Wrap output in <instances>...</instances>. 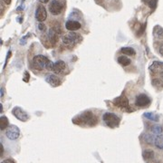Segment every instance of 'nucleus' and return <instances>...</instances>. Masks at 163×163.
<instances>
[{"label":"nucleus","mask_w":163,"mask_h":163,"mask_svg":"<svg viewBox=\"0 0 163 163\" xmlns=\"http://www.w3.org/2000/svg\"><path fill=\"white\" fill-rule=\"evenodd\" d=\"M73 122L75 124H83V125H90L94 126L97 123V117L92 112H85L81 115L73 119Z\"/></svg>","instance_id":"nucleus-1"},{"label":"nucleus","mask_w":163,"mask_h":163,"mask_svg":"<svg viewBox=\"0 0 163 163\" xmlns=\"http://www.w3.org/2000/svg\"><path fill=\"white\" fill-rule=\"evenodd\" d=\"M103 120L106 123V125L110 128L118 127L121 121V119L112 112H105L103 116Z\"/></svg>","instance_id":"nucleus-2"},{"label":"nucleus","mask_w":163,"mask_h":163,"mask_svg":"<svg viewBox=\"0 0 163 163\" xmlns=\"http://www.w3.org/2000/svg\"><path fill=\"white\" fill-rule=\"evenodd\" d=\"M49 63H50V61L48 60V58L42 54L36 55L34 57V59H33V65H34L35 68H36L38 70L46 69Z\"/></svg>","instance_id":"nucleus-3"},{"label":"nucleus","mask_w":163,"mask_h":163,"mask_svg":"<svg viewBox=\"0 0 163 163\" xmlns=\"http://www.w3.org/2000/svg\"><path fill=\"white\" fill-rule=\"evenodd\" d=\"M113 104L121 109L122 111H126V112H132V108H130L129 106V100H128V98L125 96V95H121V96H119L117 98H115V99L113 100Z\"/></svg>","instance_id":"nucleus-4"},{"label":"nucleus","mask_w":163,"mask_h":163,"mask_svg":"<svg viewBox=\"0 0 163 163\" xmlns=\"http://www.w3.org/2000/svg\"><path fill=\"white\" fill-rule=\"evenodd\" d=\"M82 40V36L76 33H69V34L65 35L63 37V44L65 45H75L77 44L78 42H80Z\"/></svg>","instance_id":"nucleus-5"},{"label":"nucleus","mask_w":163,"mask_h":163,"mask_svg":"<svg viewBox=\"0 0 163 163\" xmlns=\"http://www.w3.org/2000/svg\"><path fill=\"white\" fill-rule=\"evenodd\" d=\"M5 133H6V136L7 139L11 140V141H15L20 135V130L16 125H11L6 130Z\"/></svg>","instance_id":"nucleus-6"},{"label":"nucleus","mask_w":163,"mask_h":163,"mask_svg":"<svg viewBox=\"0 0 163 163\" xmlns=\"http://www.w3.org/2000/svg\"><path fill=\"white\" fill-rule=\"evenodd\" d=\"M63 6L62 5L61 2H59L58 0H53L49 5V11L52 15L54 16H58L61 14L63 11Z\"/></svg>","instance_id":"nucleus-7"},{"label":"nucleus","mask_w":163,"mask_h":163,"mask_svg":"<svg viewBox=\"0 0 163 163\" xmlns=\"http://www.w3.org/2000/svg\"><path fill=\"white\" fill-rule=\"evenodd\" d=\"M12 113L13 115L19 121H26L28 119H29V115L23 110L21 109L20 107H16L13 109L12 111Z\"/></svg>","instance_id":"nucleus-8"},{"label":"nucleus","mask_w":163,"mask_h":163,"mask_svg":"<svg viewBox=\"0 0 163 163\" xmlns=\"http://www.w3.org/2000/svg\"><path fill=\"white\" fill-rule=\"evenodd\" d=\"M150 103V99L146 94L141 93L136 97L135 104L139 107H146V106H149Z\"/></svg>","instance_id":"nucleus-9"},{"label":"nucleus","mask_w":163,"mask_h":163,"mask_svg":"<svg viewBox=\"0 0 163 163\" xmlns=\"http://www.w3.org/2000/svg\"><path fill=\"white\" fill-rule=\"evenodd\" d=\"M150 71L154 74H163V62L155 61L150 65Z\"/></svg>","instance_id":"nucleus-10"},{"label":"nucleus","mask_w":163,"mask_h":163,"mask_svg":"<svg viewBox=\"0 0 163 163\" xmlns=\"http://www.w3.org/2000/svg\"><path fill=\"white\" fill-rule=\"evenodd\" d=\"M47 17V13H46V10L44 6H39L36 9V18L37 21L39 22H43L46 19Z\"/></svg>","instance_id":"nucleus-11"},{"label":"nucleus","mask_w":163,"mask_h":163,"mask_svg":"<svg viewBox=\"0 0 163 163\" xmlns=\"http://www.w3.org/2000/svg\"><path fill=\"white\" fill-rule=\"evenodd\" d=\"M45 81H46L51 86H53V87H57V86H59V85L61 84L60 79H59L57 76L54 75V74H49V75H47V76L45 77Z\"/></svg>","instance_id":"nucleus-12"},{"label":"nucleus","mask_w":163,"mask_h":163,"mask_svg":"<svg viewBox=\"0 0 163 163\" xmlns=\"http://www.w3.org/2000/svg\"><path fill=\"white\" fill-rule=\"evenodd\" d=\"M65 27H66V29L69 31H76V30L81 28V24L77 21L70 20V21L66 22V24H65Z\"/></svg>","instance_id":"nucleus-13"},{"label":"nucleus","mask_w":163,"mask_h":163,"mask_svg":"<svg viewBox=\"0 0 163 163\" xmlns=\"http://www.w3.org/2000/svg\"><path fill=\"white\" fill-rule=\"evenodd\" d=\"M64 68H65V63H64L63 61H57V62L54 63L53 72H54L55 74H59V73H61Z\"/></svg>","instance_id":"nucleus-14"},{"label":"nucleus","mask_w":163,"mask_h":163,"mask_svg":"<svg viewBox=\"0 0 163 163\" xmlns=\"http://www.w3.org/2000/svg\"><path fill=\"white\" fill-rule=\"evenodd\" d=\"M153 35L156 38L162 39L163 38V28L159 25H156L153 30Z\"/></svg>","instance_id":"nucleus-15"},{"label":"nucleus","mask_w":163,"mask_h":163,"mask_svg":"<svg viewBox=\"0 0 163 163\" xmlns=\"http://www.w3.org/2000/svg\"><path fill=\"white\" fill-rule=\"evenodd\" d=\"M142 157L145 160H151L154 158V151L152 150H145L142 152Z\"/></svg>","instance_id":"nucleus-16"},{"label":"nucleus","mask_w":163,"mask_h":163,"mask_svg":"<svg viewBox=\"0 0 163 163\" xmlns=\"http://www.w3.org/2000/svg\"><path fill=\"white\" fill-rule=\"evenodd\" d=\"M48 37L53 45H54L57 41V32L54 29H50L48 33Z\"/></svg>","instance_id":"nucleus-17"},{"label":"nucleus","mask_w":163,"mask_h":163,"mask_svg":"<svg viewBox=\"0 0 163 163\" xmlns=\"http://www.w3.org/2000/svg\"><path fill=\"white\" fill-rule=\"evenodd\" d=\"M154 145L159 149V150H163V135H158L155 138V141H154Z\"/></svg>","instance_id":"nucleus-18"},{"label":"nucleus","mask_w":163,"mask_h":163,"mask_svg":"<svg viewBox=\"0 0 163 163\" xmlns=\"http://www.w3.org/2000/svg\"><path fill=\"white\" fill-rule=\"evenodd\" d=\"M9 121H8V119L6 117V116H2L1 119H0V128L1 130H7L9 126Z\"/></svg>","instance_id":"nucleus-19"},{"label":"nucleus","mask_w":163,"mask_h":163,"mask_svg":"<svg viewBox=\"0 0 163 163\" xmlns=\"http://www.w3.org/2000/svg\"><path fill=\"white\" fill-rule=\"evenodd\" d=\"M118 63L120 64H121L122 66H128V65L130 63V60L128 57H126L125 55H122L118 58Z\"/></svg>","instance_id":"nucleus-20"},{"label":"nucleus","mask_w":163,"mask_h":163,"mask_svg":"<svg viewBox=\"0 0 163 163\" xmlns=\"http://www.w3.org/2000/svg\"><path fill=\"white\" fill-rule=\"evenodd\" d=\"M144 117L149 119V120H150V121H156V122L159 121V115H157V114H155L153 112H145L144 113Z\"/></svg>","instance_id":"nucleus-21"},{"label":"nucleus","mask_w":163,"mask_h":163,"mask_svg":"<svg viewBox=\"0 0 163 163\" xmlns=\"http://www.w3.org/2000/svg\"><path fill=\"white\" fill-rule=\"evenodd\" d=\"M155 138H154V136L152 134H150V133H147V134L143 135V141L148 144H152L155 141Z\"/></svg>","instance_id":"nucleus-22"},{"label":"nucleus","mask_w":163,"mask_h":163,"mask_svg":"<svg viewBox=\"0 0 163 163\" xmlns=\"http://www.w3.org/2000/svg\"><path fill=\"white\" fill-rule=\"evenodd\" d=\"M121 52L126 55H134L135 54V51L132 47H123L121 49Z\"/></svg>","instance_id":"nucleus-23"},{"label":"nucleus","mask_w":163,"mask_h":163,"mask_svg":"<svg viewBox=\"0 0 163 163\" xmlns=\"http://www.w3.org/2000/svg\"><path fill=\"white\" fill-rule=\"evenodd\" d=\"M143 2L146 5H148L151 9H155L156 8V6H157L158 0H143Z\"/></svg>","instance_id":"nucleus-24"},{"label":"nucleus","mask_w":163,"mask_h":163,"mask_svg":"<svg viewBox=\"0 0 163 163\" xmlns=\"http://www.w3.org/2000/svg\"><path fill=\"white\" fill-rule=\"evenodd\" d=\"M150 130L154 134H160L162 132V128L159 125H154L150 128Z\"/></svg>","instance_id":"nucleus-25"},{"label":"nucleus","mask_w":163,"mask_h":163,"mask_svg":"<svg viewBox=\"0 0 163 163\" xmlns=\"http://www.w3.org/2000/svg\"><path fill=\"white\" fill-rule=\"evenodd\" d=\"M162 82L163 81L160 80V79H155V80H153L152 84L155 85V86H163V83Z\"/></svg>","instance_id":"nucleus-26"},{"label":"nucleus","mask_w":163,"mask_h":163,"mask_svg":"<svg viewBox=\"0 0 163 163\" xmlns=\"http://www.w3.org/2000/svg\"><path fill=\"white\" fill-rule=\"evenodd\" d=\"M1 163H15V161L13 159H7L3 160Z\"/></svg>","instance_id":"nucleus-27"},{"label":"nucleus","mask_w":163,"mask_h":163,"mask_svg":"<svg viewBox=\"0 0 163 163\" xmlns=\"http://www.w3.org/2000/svg\"><path fill=\"white\" fill-rule=\"evenodd\" d=\"M38 28H39L41 31H45V25L44 24H39Z\"/></svg>","instance_id":"nucleus-28"},{"label":"nucleus","mask_w":163,"mask_h":163,"mask_svg":"<svg viewBox=\"0 0 163 163\" xmlns=\"http://www.w3.org/2000/svg\"><path fill=\"white\" fill-rule=\"evenodd\" d=\"M159 54L163 56V44L160 45V47H159Z\"/></svg>","instance_id":"nucleus-29"},{"label":"nucleus","mask_w":163,"mask_h":163,"mask_svg":"<svg viewBox=\"0 0 163 163\" xmlns=\"http://www.w3.org/2000/svg\"><path fill=\"white\" fill-rule=\"evenodd\" d=\"M3 152H4V149H3V145L1 144L0 145V155H3Z\"/></svg>","instance_id":"nucleus-30"},{"label":"nucleus","mask_w":163,"mask_h":163,"mask_svg":"<svg viewBox=\"0 0 163 163\" xmlns=\"http://www.w3.org/2000/svg\"><path fill=\"white\" fill-rule=\"evenodd\" d=\"M3 1L7 4V5H9L10 3H11V1H12V0H3Z\"/></svg>","instance_id":"nucleus-31"},{"label":"nucleus","mask_w":163,"mask_h":163,"mask_svg":"<svg viewBox=\"0 0 163 163\" xmlns=\"http://www.w3.org/2000/svg\"><path fill=\"white\" fill-rule=\"evenodd\" d=\"M147 163H159V161H158V160H150V161H149Z\"/></svg>","instance_id":"nucleus-32"},{"label":"nucleus","mask_w":163,"mask_h":163,"mask_svg":"<svg viewBox=\"0 0 163 163\" xmlns=\"http://www.w3.org/2000/svg\"><path fill=\"white\" fill-rule=\"evenodd\" d=\"M49 1V0H40V2H42V3H47Z\"/></svg>","instance_id":"nucleus-33"},{"label":"nucleus","mask_w":163,"mask_h":163,"mask_svg":"<svg viewBox=\"0 0 163 163\" xmlns=\"http://www.w3.org/2000/svg\"><path fill=\"white\" fill-rule=\"evenodd\" d=\"M3 94H4V92H3V89H1V91H0V95H1V97L3 96Z\"/></svg>","instance_id":"nucleus-34"}]
</instances>
